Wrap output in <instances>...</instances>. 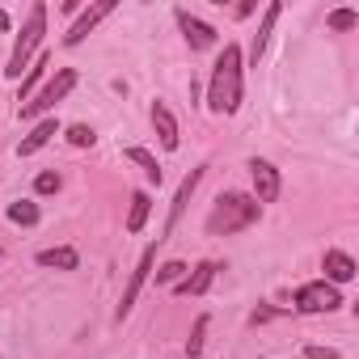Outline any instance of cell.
Masks as SVG:
<instances>
[{"mask_svg": "<svg viewBox=\"0 0 359 359\" xmlns=\"http://www.w3.org/2000/svg\"><path fill=\"white\" fill-rule=\"evenodd\" d=\"M199 177H203V169H191V173L182 177V187H177V195H173V208H169V229L182 220V212H187V203H191V195H195V187H199Z\"/></svg>", "mask_w": 359, "mask_h": 359, "instance_id": "14", "label": "cell"}, {"mask_svg": "<svg viewBox=\"0 0 359 359\" xmlns=\"http://www.w3.org/2000/svg\"><path fill=\"white\" fill-rule=\"evenodd\" d=\"M355 279V262L342 250H325V283H351Z\"/></svg>", "mask_w": 359, "mask_h": 359, "instance_id": "13", "label": "cell"}, {"mask_svg": "<svg viewBox=\"0 0 359 359\" xmlns=\"http://www.w3.org/2000/svg\"><path fill=\"white\" fill-rule=\"evenodd\" d=\"M152 258H156V250L148 245V250H144V258H140V266H135V271H131V279H127V292H123V300H118V313H114L118 321L131 313V304H135V296H140V287H144V279H148V271H152Z\"/></svg>", "mask_w": 359, "mask_h": 359, "instance_id": "9", "label": "cell"}, {"mask_svg": "<svg viewBox=\"0 0 359 359\" xmlns=\"http://www.w3.org/2000/svg\"><path fill=\"white\" fill-rule=\"evenodd\" d=\"M351 26H359V13H355V9H338V13H330V30H351Z\"/></svg>", "mask_w": 359, "mask_h": 359, "instance_id": "22", "label": "cell"}, {"mask_svg": "<svg viewBox=\"0 0 359 359\" xmlns=\"http://www.w3.org/2000/svg\"><path fill=\"white\" fill-rule=\"evenodd\" d=\"M208 106L216 114H233L241 106V47L224 43L216 68H212V85H208Z\"/></svg>", "mask_w": 359, "mask_h": 359, "instance_id": "1", "label": "cell"}, {"mask_svg": "<svg viewBox=\"0 0 359 359\" xmlns=\"http://www.w3.org/2000/svg\"><path fill=\"white\" fill-rule=\"evenodd\" d=\"M43 30H47V5H34V9H30V22H26V30L18 34V47H13V55H9V68H5V76H9V81H18V76H22V68H26V60L34 55V47H39Z\"/></svg>", "mask_w": 359, "mask_h": 359, "instance_id": "3", "label": "cell"}, {"mask_svg": "<svg viewBox=\"0 0 359 359\" xmlns=\"http://www.w3.org/2000/svg\"><path fill=\"white\" fill-rule=\"evenodd\" d=\"M177 26H182L187 43H191L195 51H208V47H216V30H212L208 22H199L191 9H177Z\"/></svg>", "mask_w": 359, "mask_h": 359, "instance_id": "8", "label": "cell"}, {"mask_svg": "<svg viewBox=\"0 0 359 359\" xmlns=\"http://www.w3.org/2000/svg\"><path fill=\"white\" fill-rule=\"evenodd\" d=\"M148 212H152V199H148L144 191H135V195H131V212H127V233H140L144 220H148Z\"/></svg>", "mask_w": 359, "mask_h": 359, "instance_id": "17", "label": "cell"}, {"mask_svg": "<svg viewBox=\"0 0 359 359\" xmlns=\"http://www.w3.org/2000/svg\"><path fill=\"white\" fill-rule=\"evenodd\" d=\"M216 271H220L216 262H199V266H195V275H187L182 283H173V287H177V296H203V292L212 287Z\"/></svg>", "mask_w": 359, "mask_h": 359, "instance_id": "10", "label": "cell"}, {"mask_svg": "<svg viewBox=\"0 0 359 359\" xmlns=\"http://www.w3.org/2000/svg\"><path fill=\"white\" fill-rule=\"evenodd\" d=\"M72 89H76V68H60L55 81H47V85L39 89V97L22 106V118H34V114H43V110H55V102H64Z\"/></svg>", "mask_w": 359, "mask_h": 359, "instance_id": "4", "label": "cell"}, {"mask_svg": "<svg viewBox=\"0 0 359 359\" xmlns=\"http://www.w3.org/2000/svg\"><path fill=\"white\" fill-rule=\"evenodd\" d=\"M187 279V262H165L156 271V283H182Z\"/></svg>", "mask_w": 359, "mask_h": 359, "instance_id": "21", "label": "cell"}, {"mask_svg": "<svg viewBox=\"0 0 359 359\" xmlns=\"http://www.w3.org/2000/svg\"><path fill=\"white\" fill-rule=\"evenodd\" d=\"M39 266H55V271H76V266H81V258H76V250L60 245V250H43V254H39Z\"/></svg>", "mask_w": 359, "mask_h": 359, "instance_id": "16", "label": "cell"}, {"mask_svg": "<svg viewBox=\"0 0 359 359\" xmlns=\"http://www.w3.org/2000/svg\"><path fill=\"white\" fill-rule=\"evenodd\" d=\"M342 304V296H338V287L334 283H304L300 292H296V309L300 313H334Z\"/></svg>", "mask_w": 359, "mask_h": 359, "instance_id": "5", "label": "cell"}, {"mask_svg": "<svg viewBox=\"0 0 359 359\" xmlns=\"http://www.w3.org/2000/svg\"><path fill=\"white\" fill-rule=\"evenodd\" d=\"M55 135H60V123H55V118H43V123H39V127L18 144V156H34V152H39L43 144H51Z\"/></svg>", "mask_w": 359, "mask_h": 359, "instance_id": "12", "label": "cell"}, {"mask_svg": "<svg viewBox=\"0 0 359 359\" xmlns=\"http://www.w3.org/2000/svg\"><path fill=\"white\" fill-rule=\"evenodd\" d=\"M9 220H13V224H39V208H34L30 199H18V203L9 208Z\"/></svg>", "mask_w": 359, "mask_h": 359, "instance_id": "19", "label": "cell"}, {"mask_svg": "<svg viewBox=\"0 0 359 359\" xmlns=\"http://www.w3.org/2000/svg\"><path fill=\"white\" fill-rule=\"evenodd\" d=\"M250 173H254V199H258V208L262 203H275L279 199V169L271 165V161H250Z\"/></svg>", "mask_w": 359, "mask_h": 359, "instance_id": "6", "label": "cell"}, {"mask_svg": "<svg viewBox=\"0 0 359 359\" xmlns=\"http://www.w3.org/2000/svg\"><path fill=\"white\" fill-rule=\"evenodd\" d=\"M110 13H114V0H97L93 9H85V13L76 18V26L64 34V47H76V43H85V34H89V30L102 22V18H110Z\"/></svg>", "mask_w": 359, "mask_h": 359, "instance_id": "7", "label": "cell"}, {"mask_svg": "<svg viewBox=\"0 0 359 359\" xmlns=\"http://www.w3.org/2000/svg\"><path fill=\"white\" fill-rule=\"evenodd\" d=\"M64 135H68V144H72V148H93V140H97V135H93V127H85V123H72Z\"/></svg>", "mask_w": 359, "mask_h": 359, "instance_id": "20", "label": "cell"}, {"mask_svg": "<svg viewBox=\"0 0 359 359\" xmlns=\"http://www.w3.org/2000/svg\"><path fill=\"white\" fill-rule=\"evenodd\" d=\"M304 355H309V359H338V351H334V346H309Z\"/></svg>", "mask_w": 359, "mask_h": 359, "instance_id": "26", "label": "cell"}, {"mask_svg": "<svg viewBox=\"0 0 359 359\" xmlns=\"http://www.w3.org/2000/svg\"><path fill=\"white\" fill-rule=\"evenodd\" d=\"M123 156H127V161H135V165H140V169H144V173L152 177V182L161 187V165H156V156H152L148 148H127Z\"/></svg>", "mask_w": 359, "mask_h": 359, "instance_id": "18", "label": "cell"}, {"mask_svg": "<svg viewBox=\"0 0 359 359\" xmlns=\"http://www.w3.org/2000/svg\"><path fill=\"white\" fill-rule=\"evenodd\" d=\"M5 30H9V13H5V9H0V34H5Z\"/></svg>", "mask_w": 359, "mask_h": 359, "instance_id": "27", "label": "cell"}, {"mask_svg": "<svg viewBox=\"0 0 359 359\" xmlns=\"http://www.w3.org/2000/svg\"><path fill=\"white\" fill-rule=\"evenodd\" d=\"M203 334H208V317L195 321V334H191V342H187V355H199V351H203Z\"/></svg>", "mask_w": 359, "mask_h": 359, "instance_id": "24", "label": "cell"}, {"mask_svg": "<svg viewBox=\"0 0 359 359\" xmlns=\"http://www.w3.org/2000/svg\"><path fill=\"white\" fill-rule=\"evenodd\" d=\"M279 13H283V5L275 0V5H266V18H262V30L254 34V47H250V60L258 64L262 60V51H266V39H271V30H275V22H279Z\"/></svg>", "mask_w": 359, "mask_h": 359, "instance_id": "15", "label": "cell"}, {"mask_svg": "<svg viewBox=\"0 0 359 359\" xmlns=\"http://www.w3.org/2000/svg\"><path fill=\"white\" fill-rule=\"evenodd\" d=\"M152 127H156V140H161V148H177V118L169 114V106L165 102H156L152 106Z\"/></svg>", "mask_w": 359, "mask_h": 359, "instance_id": "11", "label": "cell"}, {"mask_svg": "<svg viewBox=\"0 0 359 359\" xmlns=\"http://www.w3.org/2000/svg\"><path fill=\"white\" fill-rule=\"evenodd\" d=\"M258 220V199L250 195H220L212 216H208V233L212 237H229V233H241Z\"/></svg>", "mask_w": 359, "mask_h": 359, "instance_id": "2", "label": "cell"}, {"mask_svg": "<svg viewBox=\"0 0 359 359\" xmlns=\"http://www.w3.org/2000/svg\"><path fill=\"white\" fill-rule=\"evenodd\" d=\"M34 191H39V195H55V191H60V173H39V177H34Z\"/></svg>", "mask_w": 359, "mask_h": 359, "instance_id": "23", "label": "cell"}, {"mask_svg": "<svg viewBox=\"0 0 359 359\" xmlns=\"http://www.w3.org/2000/svg\"><path fill=\"white\" fill-rule=\"evenodd\" d=\"M43 68H47V55H43V60H39V64H34V68H30V76H26V81H22V97H26V93H30V89H34V85H39V81H43Z\"/></svg>", "mask_w": 359, "mask_h": 359, "instance_id": "25", "label": "cell"}]
</instances>
